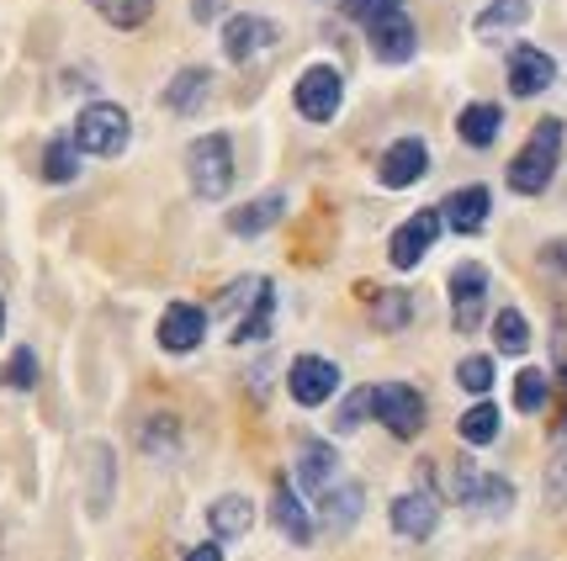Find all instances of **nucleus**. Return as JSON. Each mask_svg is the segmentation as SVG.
I'll use <instances>...</instances> for the list:
<instances>
[{
    "mask_svg": "<svg viewBox=\"0 0 567 561\" xmlns=\"http://www.w3.org/2000/svg\"><path fill=\"white\" fill-rule=\"evenodd\" d=\"M403 0H340V11H346L350 22H371V17H382V11H398Z\"/></svg>",
    "mask_w": 567,
    "mask_h": 561,
    "instance_id": "nucleus-38",
    "label": "nucleus"
},
{
    "mask_svg": "<svg viewBox=\"0 0 567 561\" xmlns=\"http://www.w3.org/2000/svg\"><path fill=\"white\" fill-rule=\"evenodd\" d=\"M551 80H557L551 53L530 49V43H519V49L509 53V91H515V96H542Z\"/></svg>",
    "mask_w": 567,
    "mask_h": 561,
    "instance_id": "nucleus-16",
    "label": "nucleus"
},
{
    "mask_svg": "<svg viewBox=\"0 0 567 561\" xmlns=\"http://www.w3.org/2000/svg\"><path fill=\"white\" fill-rule=\"evenodd\" d=\"M127 112L117 106V101H91L80 117H74V144H80V154H101V159H112V154H123L127 148Z\"/></svg>",
    "mask_w": 567,
    "mask_h": 561,
    "instance_id": "nucleus-2",
    "label": "nucleus"
},
{
    "mask_svg": "<svg viewBox=\"0 0 567 561\" xmlns=\"http://www.w3.org/2000/svg\"><path fill=\"white\" fill-rule=\"evenodd\" d=\"M483 302H488V270L477 266V260L451 270V329L456 334H477Z\"/></svg>",
    "mask_w": 567,
    "mask_h": 561,
    "instance_id": "nucleus-6",
    "label": "nucleus"
},
{
    "mask_svg": "<svg viewBox=\"0 0 567 561\" xmlns=\"http://www.w3.org/2000/svg\"><path fill=\"white\" fill-rule=\"evenodd\" d=\"M498 127H504V112H498L494 101H472L467 112L456 117V133H462V144H472V148H488L498 138Z\"/></svg>",
    "mask_w": 567,
    "mask_h": 561,
    "instance_id": "nucleus-21",
    "label": "nucleus"
},
{
    "mask_svg": "<svg viewBox=\"0 0 567 561\" xmlns=\"http://www.w3.org/2000/svg\"><path fill=\"white\" fill-rule=\"evenodd\" d=\"M0 334H6V302H0Z\"/></svg>",
    "mask_w": 567,
    "mask_h": 561,
    "instance_id": "nucleus-42",
    "label": "nucleus"
},
{
    "mask_svg": "<svg viewBox=\"0 0 567 561\" xmlns=\"http://www.w3.org/2000/svg\"><path fill=\"white\" fill-rule=\"evenodd\" d=\"M563 387H567V366H563Z\"/></svg>",
    "mask_w": 567,
    "mask_h": 561,
    "instance_id": "nucleus-43",
    "label": "nucleus"
},
{
    "mask_svg": "<svg viewBox=\"0 0 567 561\" xmlns=\"http://www.w3.org/2000/svg\"><path fill=\"white\" fill-rule=\"evenodd\" d=\"M546 498H551V509L567 498V424L557 429V456H551V488H546Z\"/></svg>",
    "mask_w": 567,
    "mask_h": 561,
    "instance_id": "nucleus-37",
    "label": "nucleus"
},
{
    "mask_svg": "<svg viewBox=\"0 0 567 561\" xmlns=\"http://www.w3.org/2000/svg\"><path fill=\"white\" fill-rule=\"evenodd\" d=\"M207 91H213V74L207 70H181L171 85H165V106L181 112V117H192V112H202Z\"/></svg>",
    "mask_w": 567,
    "mask_h": 561,
    "instance_id": "nucleus-24",
    "label": "nucleus"
},
{
    "mask_svg": "<svg viewBox=\"0 0 567 561\" xmlns=\"http://www.w3.org/2000/svg\"><path fill=\"white\" fill-rule=\"evenodd\" d=\"M202 340H207V313H202L197 302H175V308H165V318H159V350L192 355Z\"/></svg>",
    "mask_w": 567,
    "mask_h": 561,
    "instance_id": "nucleus-14",
    "label": "nucleus"
},
{
    "mask_svg": "<svg viewBox=\"0 0 567 561\" xmlns=\"http://www.w3.org/2000/svg\"><path fill=\"white\" fill-rule=\"evenodd\" d=\"M186 170H192V191L202 201H218L234 186V144L223 133H207L197 144L186 148Z\"/></svg>",
    "mask_w": 567,
    "mask_h": 561,
    "instance_id": "nucleus-3",
    "label": "nucleus"
},
{
    "mask_svg": "<svg viewBox=\"0 0 567 561\" xmlns=\"http://www.w3.org/2000/svg\"><path fill=\"white\" fill-rule=\"evenodd\" d=\"M435 233H441V212L435 207H424V212H414L409 222H398L393 228V245H388V260H393V270H414L424 260V249L435 245Z\"/></svg>",
    "mask_w": 567,
    "mask_h": 561,
    "instance_id": "nucleus-10",
    "label": "nucleus"
},
{
    "mask_svg": "<svg viewBox=\"0 0 567 561\" xmlns=\"http://www.w3.org/2000/svg\"><path fill=\"white\" fill-rule=\"evenodd\" d=\"M91 6H96L101 22H112L117 32H133L154 17V0H91Z\"/></svg>",
    "mask_w": 567,
    "mask_h": 561,
    "instance_id": "nucleus-27",
    "label": "nucleus"
},
{
    "mask_svg": "<svg viewBox=\"0 0 567 561\" xmlns=\"http://www.w3.org/2000/svg\"><path fill=\"white\" fill-rule=\"evenodd\" d=\"M271 302H276L271 281H260V287H255V297H249L245 318H239V323L228 329V340H234V344H255V340H266V334H271Z\"/></svg>",
    "mask_w": 567,
    "mask_h": 561,
    "instance_id": "nucleus-20",
    "label": "nucleus"
},
{
    "mask_svg": "<svg viewBox=\"0 0 567 561\" xmlns=\"http://www.w3.org/2000/svg\"><path fill=\"white\" fill-rule=\"evenodd\" d=\"M462 439H467V445H494L498 439V408L494 403L477 397L467 414H462Z\"/></svg>",
    "mask_w": 567,
    "mask_h": 561,
    "instance_id": "nucleus-29",
    "label": "nucleus"
},
{
    "mask_svg": "<svg viewBox=\"0 0 567 561\" xmlns=\"http://www.w3.org/2000/svg\"><path fill=\"white\" fill-rule=\"evenodd\" d=\"M361 503H367V488H361V482H334V488L319 498L329 530H350V524L361 519Z\"/></svg>",
    "mask_w": 567,
    "mask_h": 561,
    "instance_id": "nucleus-22",
    "label": "nucleus"
},
{
    "mask_svg": "<svg viewBox=\"0 0 567 561\" xmlns=\"http://www.w3.org/2000/svg\"><path fill=\"white\" fill-rule=\"evenodd\" d=\"M144 450H154V456H171V450H181V424L175 418H148L144 429Z\"/></svg>",
    "mask_w": 567,
    "mask_h": 561,
    "instance_id": "nucleus-32",
    "label": "nucleus"
},
{
    "mask_svg": "<svg viewBox=\"0 0 567 561\" xmlns=\"http://www.w3.org/2000/svg\"><path fill=\"white\" fill-rule=\"evenodd\" d=\"M186 561H223V546H213V540H207V546H192Z\"/></svg>",
    "mask_w": 567,
    "mask_h": 561,
    "instance_id": "nucleus-40",
    "label": "nucleus"
},
{
    "mask_svg": "<svg viewBox=\"0 0 567 561\" xmlns=\"http://www.w3.org/2000/svg\"><path fill=\"white\" fill-rule=\"evenodd\" d=\"M409 308H414V297H409V292L382 297V302H377V313H371V323H377V329H403V323L414 318Z\"/></svg>",
    "mask_w": 567,
    "mask_h": 561,
    "instance_id": "nucleus-34",
    "label": "nucleus"
},
{
    "mask_svg": "<svg viewBox=\"0 0 567 561\" xmlns=\"http://www.w3.org/2000/svg\"><path fill=\"white\" fill-rule=\"evenodd\" d=\"M197 22H213V0H197Z\"/></svg>",
    "mask_w": 567,
    "mask_h": 561,
    "instance_id": "nucleus-41",
    "label": "nucleus"
},
{
    "mask_svg": "<svg viewBox=\"0 0 567 561\" xmlns=\"http://www.w3.org/2000/svg\"><path fill=\"white\" fill-rule=\"evenodd\" d=\"M340 96H346V80H340V70H329V64H308L302 80H297V112L308 123H329L340 112Z\"/></svg>",
    "mask_w": 567,
    "mask_h": 561,
    "instance_id": "nucleus-7",
    "label": "nucleus"
},
{
    "mask_svg": "<svg viewBox=\"0 0 567 561\" xmlns=\"http://www.w3.org/2000/svg\"><path fill=\"white\" fill-rule=\"evenodd\" d=\"M557 159H563V123L557 117H542L536 133L525 138L515 159H509V186L519 196H542L551 186V175H557Z\"/></svg>",
    "mask_w": 567,
    "mask_h": 561,
    "instance_id": "nucleus-1",
    "label": "nucleus"
},
{
    "mask_svg": "<svg viewBox=\"0 0 567 561\" xmlns=\"http://www.w3.org/2000/svg\"><path fill=\"white\" fill-rule=\"evenodd\" d=\"M106 503H112V450L96 445L91 450V513H106Z\"/></svg>",
    "mask_w": 567,
    "mask_h": 561,
    "instance_id": "nucleus-30",
    "label": "nucleus"
},
{
    "mask_svg": "<svg viewBox=\"0 0 567 561\" xmlns=\"http://www.w3.org/2000/svg\"><path fill=\"white\" fill-rule=\"evenodd\" d=\"M456 382L483 397V392L494 387V361H488V355H472V361H462V366H456Z\"/></svg>",
    "mask_w": 567,
    "mask_h": 561,
    "instance_id": "nucleus-35",
    "label": "nucleus"
},
{
    "mask_svg": "<svg viewBox=\"0 0 567 561\" xmlns=\"http://www.w3.org/2000/svg\"><path fill=\"white\" fill-rule=\"evenodd\" d=\"M271 513H276V530L292 540V546H308V540H313V519H308V509H302V498H297V488L287 482V477L276 482Z\"/></svg>",
    "mask_w": 567,
    "mask_h": 561,
    "instance_id": "nucleus-18",
    "label": "nucleus"
},
{
    "mask_svg": "<svg viewBox=\"0 0 567 561\" xmlns=\"http://www.w3.org/2000/svg\"><path fill=\"white\" fill-rule=\"evenodd\" d=\"M546 266H557L567 276V239H557V245H546V254H542Z\"/></svg>",
    "mask_w": 567,
    "mask_h": 561,
    "instance_id": "nucleus-39",
    "label": "nucleus"
},
{
    "mask_svg": "<svg viewBox=\"0 0 567 561\" xmlns=\"http://www.w3.org/2000/svg\"><path fill=\"white\" fill-rule=\"evenodd\" d=\"M0 382H6V387H17V392H32V382H38V361H32V350H17V355H11V366L0 371Z\"/></svg>",
    "mask_w": 567,
    "mask_h": 561,
    "instance_id": "nucleus-36",
    "label": "nucleus"
},
{
    "mask_svg": "<svg viewBox=\"0 0 567 561\" xmlns=\"http://www.w3.org/2000/svg\"><path fill=\"white\" fill-rule=\"evenodd\" d=\"M276 38H281V27L266 22V17H228L223 22V53H228V64H249L260 49H271Z\"/></svg>",
    "mask_w": 567,
    "mask_h": 561,
    "instance_id": "nucleus-12",
    "label": "nucleus"
},
{
    "mask_svg": "<svg viewBox=\"0 0 567 561\" xmlns=\"http://www.w3.org/2000/svg\"><path fill=\"white\" fill-rule=\"evenodd\" d=\"M43 175H49L53 186H70L74 175H80V144H74L70 133H53V144L43 148Z\"/></svg>",
    "mask_w": 567,
    "mask_h": 561,
    "instance_id": "nucleus-26",
    "label": "nucleus"
},
{
    "mask_svg": "<svg viewBox=\"0 0 567 561\" xmlns=\"http://www.w3.org/2000/svg\"><path fill=\"white\" fill-rule=\"evenodd\" d=\"M334 482H340V450L323 445V439H302V445H297V488L319 503Z\"/></svg>",
    "mask_w": 567,
    "mask_h": 561,
    "instance_id": "nucleus-9",
    "label": "nucleus"
},
{
    "mask_svg": "<svg viewBox=\"0 0 567 561\" xmlns=\"http://www.w3.org/2000/svg\"><path fill=\"white\" fill-rule=\"evenodd\" d=\"M281 212H287V196H281V191L255 196L249 207H234V212H228V228H234L239 239H255V233L276 228V222H281Z\"/></svg>",
    "mask_w": 567,
    "mask_h": 561,
    "instance_id": "nucleus-19",
    "label": "nucleus"
},
{
    "mask_svg": "<svg viewBox=\"0 0 567 561\" xmlns=\"http://www.w3.org/2000/svg\"><path fill=\"white\" fill-rule=\"evenodd\" d=\"M388 524H393V536H403V540L435 536V524H441V503H435V492L420 488V492H403V498H393Z\"/></svg>",
    "mask_w": 567,
    "mask_h": 561,
    "instance_id": "nucleus-13",
    "label": "nucleus"
},
{
    "mask_svg": "<svg viewBox=\"0 0 567 561\" xmlns=\"http://www.w3.org/2000/svg\"><path fill=\"white\" fill-rule=\"evenodd\" d=\"M371 414L393 439H414L424 429V397L409 382H393V387H371Z\"/></svg>",
    "mask_w": 567,
    "mask_h": 561,
    "instance_id": "nucleus-4",
    "label": "nucleus"
},
{
    "mask_svg": "<svg viewBox=\"0 0 567 561\" xmlns=\"http://www.w3.org/2000/svg\"><path fill=\"white\" fill-rule=\"evenodd\" d=\"M424 170H430V148H424V138H398V144L382 154L377 180H382L388 191H403V186H414Z\"/></svg>",
    "mask_w": 567,
    "mask_h": 561,
    "instance_id": "nucleus-15",
    "label": "nucleus"
},
{
    "mask_svg": "<svg viewBox=\"0 0 567 561\" xmlns=\"http://www.w3.org/2000/svg\"><path fill=\"white\" fill-rule=\"evenodd\" d=\"M488 207H494L488 186H462V191H451V201L441 207V222H451L456 233H477V228L488 222Z\"/></svg>",
    "mask_w": 567,
    "mask_h": 561,
    "instance_id": "nucleus-17",
    "label": "nucleus"
},
{
    "mask_svg": "<svg viewBox=\"0 0 567 561\" xmlns=\"http://www.w3.org/2000/svg\"><path fill=\"white\" fill-rule=\"evenodd\" d=\"M525 17H530V0H494L488 11H477V38H504V32H515V27H525Z\"/></svg>",
    "mask_w": 567,
    "mask_h": 561,
    "instance_id": "nucleus-25",
    "label": "nucleus"
},
{
    "mask_svg": "<svg viewBox=\"0 0 567 561\" xmlns=\"http://www.w3.org/2000/svg\"><path fill=\"white\" fill-rule=\"evenodd\" d=\"M494 344H498V355H525V350H530V323H525L519 308H504V313H498Z\"/></svg>",
    "mask_w": 567,
    "mask_h": 561,
    "instance_id": "nucleus-28",
    "label": "nucleus"
},
{
    "mask_svg": "<svg viewBox=\"0 0 567 561\" xmlns=\"http://www.w3.org/2000/svg\"><path fill=\"white\" fill-rule=\"evenodd\" d=\"M367 418H371V387H355L346 403H340V418H334V424H340V435H355Z\"/></svg>",
    "mask_w": 567,
    "mask_h": 561,
    "instance_id": "nucleus-33",
    "label": "nucleus"
},
{
    "mask_svg": "<svg viewBox=\"0 0 567 561\" xmlns=\"http://www.w3.org/2000/svg\"><path fill=\"white\" fill-rule=\"evenodd\" d=\"M546 397H551V387H546L542 371H519L515 376V408L519 414H542Z\"/></svg>",
    "mask_w": 567,
    "mask_h": 561,
    "instance_id": "nucleus-31",
    "label": "nucleus"
},
{
    "mask_svg": "<svg viewBox=\"0 0 567 561\" xmlns=\"http://www.w3.org/2000/svg\"><path fill=\"white\" fill-rule=\"evenodd\" d=\"M367 38H371V53H377L382 64H409V59H414V49H420L414 22H409L403 11H382V17H371Z\"/></svg>",
    "mask_w": 567,
    "mask_h": 561,
    "instance_id": "nucleus-11",
    "label": "nucleus"
},
{
    "mask_svg": "<svg viewBox=\"0 0 567 561\" xmlns=\"http://www.w3.org/2000/svg\"><path fill=\"white\" fill-rule=\"evenodd\" d=\"M207 519H213V530H218L223 540H239V536H249V524H255V503H249L245 492H223L218 503L207 509Z\"/></svg>",
    "mask_w": 567,
    "mask_h": 561,
    "instance_id": "nucleus-23",
    "label": "nucleus"
},
{
    "mask_svg": "<svg viewBox=\"0 0 567 561\" xmlns=\"http://www.w3.org/2000/svg\"><path fill=\"white\" fill-rule=\"evenodd\" d=\"M287 392H292L302 408H319V403H329L340 392V371H334V361H323V355H297L292 371H287Z\"/></svg>",
    "mask_w": 567,
    "mask_h": 561,
    "instance_id": "nucleus-8",
    "label": "nucleus"
},
{
    "mask_svg": "<svg viewBox=\"0 0 567 561\" xmlns=\"http://www.w3.org/2000/svg\"><path fill=\"white\" fill-rule=\"evenodd\" d=\"M456 498H462L472 513H483V519H504V513L515 509V488H509L498 471H472L467 461L456 466Z\"/></svg>",
    "mask_w": 567,
    "mask_h": 561,
    "instance_id": "nucleus-5",
    "label": "nucleus"
}]
</instances>
